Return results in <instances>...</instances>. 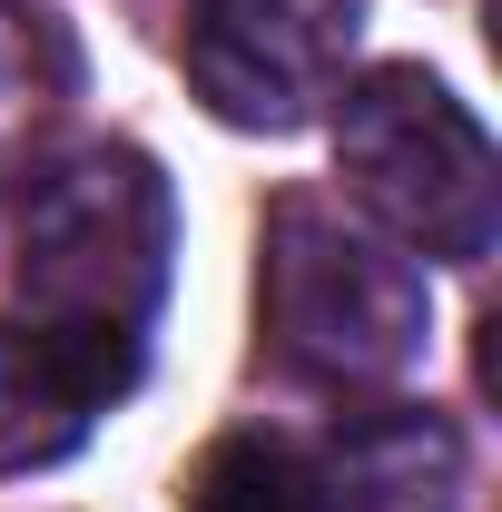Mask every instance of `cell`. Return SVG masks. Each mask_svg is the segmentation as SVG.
I'll list each match as a JSON object with an SVG mask.
<instances>
[{
	"label": "cell",
	"mask_w": 502,
	"mask_h": 512,
	"mask_svg": "<svg viewBox=\"0 0 502 512\" xmlns=\"http://www.w3.org/2000/svg\"><path fill=\"white\" fill-rule=\"evenodd\" d=\"M256 325L286 375L325 394H375L424 365L434 286H424V256L365 227L345 197L286 188L256 227Z\"/></svg>",
	"instance_id": "1"
},
{
	"label": "cell",
	"mask_w": 502,
	"mask_h": 512,
	"mask_svg": "<svg viewBox=\"0 0 502 512\" xmlns=\"http://www.w3.org/2000/svg\"><path fill=\"white\" fill-rule=\"evenodd\" d=\"M168 247H178V197L148 148L99 138V148L40 158L20 178V227H10V306L50 325L148 335L168 296Z\"/></svg>",
	"instance_id": "2"
},
{
	"label": "cell",
	"mask_w": 502,
	"mask_h": 512,
	"mask_svg": "<svg viewBox=\"0 0 502 512\" xmlns=\"http://www.w3.org/2000/svg\"><path fill=\"white\" fill-rule=\"evenodd\" d=\"M335 178L404 256L483 266L502 237V158L424 60H384L335 89Z\"/></svg>",
	"instance_id": "3"
},
{
	"label": "cell",
	"mask_w": 502,
	"mask_h": 512,
	"mask_svg": "<svg viewBox=\"0 0 502 512\" xmlns=\"http://www.w3.org/2000/svg\"><path fill=\"white\" fill-rule=\"evenodd\" d=\"M365 10L355 0H197L188 10V89L207 119L286 138L335 109Z\"/></svg>",
	"instance_id": "4"
},
{
	"label": "cell",
	"mask_w": 502,
	"mask_h": 512,
	"mask_svg": "<svg viewBox=\"0 0 502 512\" xmlns=\"http://www.w3.org/2000/svg\"><path fill=\"white\" fill-rule=\"evenodd\" d=\"M148 365V335L128 325H50V316H0V473H40L99 434Z\"/></svg>",
	"instance_id": "5"
},
{
	"label": "cell",
	"mask_w": 502,
	"mask_h": 512,
	"mask_svg": "<svg viewBox=\"0 0 502 512\" xmlns=\"http://www.w3.org/2000/svg\"><path fill=\"white\" fill-rule=\"evenodd\" d=\"M325 512H463V434L434 404H365L315 444Z\"/></svg>",
	"instance_id": "6"
},
{
	"label": "cell",
	"mask_w": 502,
	"mask_h": 512,
	"mask_svg": "<svg viewBox=\"0 0 502 512\" xmlns=\"http://www.w3.org/2000/svg\"><path fill=\"white\" fill-rule=\"evenodd\" d=\"M79 99V50H69L60 10L40 0H0V178L40 168V138Z\"/></svg>",
	"instance_id": "7"
},
{
	"label": "cell",
	"mask_w": 502,
	"mask_h": 512,
	"mask_svg": "<svg viewBox=\"0 0 502 512\" xmlns=\"http://www.w3.org/2000/svg\"><path fill=\"white\" fill-rule=\"evenodd\" d=\"M178 512H325V483H315V453L286 434H217L197 453Z\"/></svg>",
	"instance_id": "8"
}]
</instances>
